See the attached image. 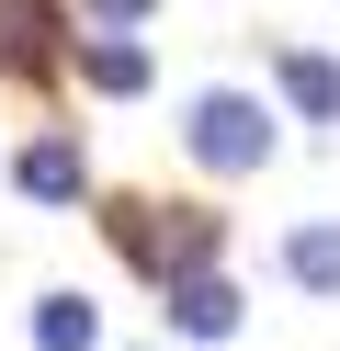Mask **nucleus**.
<instances>
[{
    "label": "nucleus",
    "instance_id": "nucleus-1",
    "mask_svg": "<svg viewBox=\"0 0 340 351\" xmlns=\"http://www.w3.org/2000/svg\"><path fill=\"white\" fill-rule=\"evenodd\" d=\"M113 250L136 261L148 283H181V272H216V215H159V204H113Z\"/></svg>",
    "mask_w": 340,
    "mask_h": 351
},
{
    "label": "nucleus",
    "instance_id": "nucleus-2",
    "mask_svg": "<svg viewBox=\"0 0 340 351\" xmlns=\"http://www.w3.org/2000/svg\"><path fill=\"white\" fill-rule=\"evenodd\" d=\"M181 147H193L204 170H261V159H272V114H261L249 91H204L193 125H181Z\"/></svg>",
    "mask_w": 340,
    "mask_h": 351
},
{
    "label": "nucleus",
    "instance_id": "nucleus-3",
    "mask_svg": "<svg viewBox=\"0 0 340 351\" xmlns=\"http://www.w3.org/2000/svg\"><path fill=\"white\" fill-rule=\"evenodd\" d=\"M0 69H12V80L57 69V12H45V0H0Z\"/></svg>",
    "mask_w": 340,
    "mask_h": 351
},
{
    "label": "nucleus",
    "instance_id": "nucleus-4",
    "mask_svg": "<svg viewBox=\"0 0 340 351\" xmlns=\"http://www.w3.org/2000/svg\"><path fill=\"white\" fill-rule=\"evenodd\" d=\"M159 295H170V328H181V340H227V328H238V295H227L216 272H181V283H159Z\"/></svg>",
    "mask_w": 340,
    "mask_h": 351
},
{
    "label": "nucleus",
    "instance_id": "nucleus-5",
    "mask_svg": "<svg viewBox=\"0 0 340 351\" xmlns=\"http://www.w3.org/2000/svg\"><path fill=\"white\" fill-rule=\"evenodd\" d=\"M12 182L34 193V204H80V182H91V159H80V147H68V136H34V147H23V159H12Z\"/></svg>",
    "mask_w": 340,
    "mask_h": 351
},
{
    "label": "nucleus",
    "instance_id": "nucleus-6",
    "mask_svg": "<svg viewBox=\"0 0 340 351\" xmlns=\"http://www.w3.org/2000/svg\"><path fill=\"white\" fill-rule=\"evenodd\" d=\"M80 80H91V91H113V102H125V91H148V46H125V34H91V46H80Z\"/></svg>",
    "mask_w": 340,
    "mask_h": 351
},
{
    "label": "nucleus",
    "instance_id": "nucleus-7",
    "mask_svg": "<svg viewBox=\"0 0 340 351\" xmlns=\"http://www.w3.org/2000/svg\"><path fill=\"white\" fill-rule=\"evenodd\" d=\"M284 102H295V114H317V125H340V69H329V57H306V46H284Z\"/></svg>",
    "mask_w": 340,
    "mask_h": 351
},
{
    "label": "nucleus",
    "instance_id": "nucleus-8",
    "mask_svg": "<svg viewBox=\"0 0 340 351\" xmlns=\"http://www.w3.org/2000/svg\"><path fill=\"white\" fill-rule=\"evenodd\" d=\"M284 272L306 283V295H340V227H295L284 238Z\"/></svg>",
    "mask_w": 340,
    "mask_h": 351
},
{
    "label": "nucleus",
    "instance_id": "nucleus-9",
    "mask_svg": "<svg viewBox=\"0 0 340 351\" xmlns=\"http://www.w3.org/2000/svg\"><path fill=\"white\" fill-rule=\"evenodd\" d=\"M91 340H102L91 295H45V306H34V351H91Z\"/></svg>",
    "mask_w": 340,
    "mask_h": 351
},
{
    "label": "nucleus",
    "instance_id": "nucleus-10",
    "mask_svg": "<svg viewBox=\"0 0 340 351\" xmlns=\"http://www.w3.org/2000/svg\"><path fill=\"white\" fill-rule=\"evenodd\" d=\"M91 23H136V12H148V0H80Z\"/></svg>",
    "mask_w": 340,
    "mask_h": 351
}]
</instances>
